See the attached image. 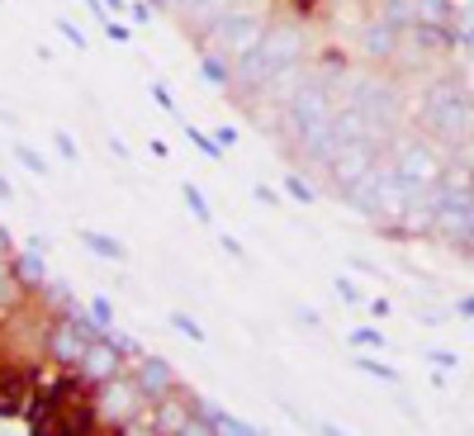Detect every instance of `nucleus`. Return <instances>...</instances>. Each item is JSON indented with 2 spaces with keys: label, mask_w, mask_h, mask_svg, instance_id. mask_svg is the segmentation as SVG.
<instances>
[{
  "label": "nucleus",
  "mask_w": 474,
  "mask_h": 436,
  "mask_svg": "<svg viewBox=\"0 0 474 436\" xmlns=\"http://www.w3.org/2000/svg\"><path fill=\"white\" fill-rule=\"evenodd\" d=\"M303 53H309V39H303V29H299L294 20L270 24V29L261 33V43L233 62V86L247 91V95H257V91L270 86L276 76L299 72V66H303Z\"/></svg>",
  "instance_id": "obj_1"
},
{
  "label": "nucleus",
  "mask_w": 474,
  "mask_h": 436,
  "mask_svg": "<svg viewBox=\"0 0 474 436\" xmlns=\"http://www.w3.org/2000/svg\"><path fill=\"white\" fill-rule=\"evenodd\" d=\"M470 105H465V91L455 86L451 76H436L427 95H422V124H427V133L436 143H446V147H465L470 143Z\"/></svg>",
  "instance_id": "obj_2"
},
{
  "label": "nucleus",
  "mask_w": 474,
  "mask_h": 436,
  "mask_svg": "<svg viewBox=\"0 0 474 436\" xmlns=\"http://www.w3.org/2000/svg\"><path fill=\"white\" fill-rule=\"evenodd\" d=\"M143 408H152V398L143 394V384H138L133 371H118L114 379H105V384H95V389H91V413H95V423L110 427V432L133 423Z\"/></svg>",
  "instance_id": "obj_3"
},
{
  "label": "nucleus",
  "mask_w": 474,
  "mask_h": 436,
  "mask_svg": "<svg viewBox=\"0 0 474 436\" xmlns=\"http://www.w3.org/2000/svg\"><path fill=\"white\" fill-rule=\"evenodd\" d=\"M347 105L365 114V124L384 133L403 119V95L394 81H375V76H351L347 81Z\"/></svg>",
  "instance_id": "obj_4"
},
{
  "label": "nucleus",
  "mask_w": 474,
  "mask_h": 436,
  "mask_svg": "<svg viewBox=\"0 0 474 436\" xmlns=\"http://www.w3.org/2000/svg\"><path fill=\"white\" fill-rule=\"evenodd\" d=\"M384 161H389V171H394L413 195H427L436 180H442V171H446V161L432 153V143H417V138L413 143H394Z\"/></svg>",
  "instance_id": "obj_5"
},
{
  "label": "nucleus",
  "mask_w": 474,
  "mask_h": 436,
  "mask_svg": "<svg viewBox=\"0 0 474 436\" xmlns=\"http://www.w3.org/2000/svg\"><path fill=\"white\" fill-rule=\"evenodd\" d=\"M389 157V147L380 133H365V138H351V143H337V153H332V166H328V176H332V186L337 190H347L356 186L365 171H375V166Z\"/></svg>",
  "instance_id": "obj_6"
},
{
  "label": "nucleus",
  "mask_w": 474,
  "mask_h": 436,
  "mask_svg": "<svg viewBox=\"0 0 474 436\" xmlns=\"http://www.w3.org/2000/svg\"><path fill=\"white\" fill-rule=\"evenodd\" d=\"M118 371H128V361L118 356V346L110 342V337H100V342H91L86 346V356L76 361V379L86 384V389H95V384H105V379H114Z\"/></svg>",
  "instance_id": "obj_7"
},
{
  "label": "nucleus",
  "mask_w": 474,
  "mask_h": 436,
  "mask_svg": "<svg viewBox=\"0 0 474 436\" xmlns=\"http://www.w3.org/2000/svg\"><path fill=\"white\" fill-rule=\"evenodd\" d=\"M195 417V394H185L180 384L171 394H162L157 404H152V423H157V432L162 436H171V432H180L185 423Z\"/></svg>",
  "instance_id": "obj_8"
},
{
  "label": "nucleus",
  "mask_w": 474,
  "mask_h": 436,
  "mask_svg": "<svg viewBox=\"0 0 474 436\" xmlns=\"http://www.w3.org/2000/svg\"><path fill=\"white\" fill-rule=\"evenodd\" d=\"M128 371H133V375H138V384H143V394L152 398V404H157V398H162V394H171V389H176V384H180V379H176V371H171V361L152 356V351H147V356H143V361H133V365H128Z\"/></svg>",
  "instance_id": "obj_9"
},
{
  "label": "nucleus",
  "mask_w": 474,
  "mask_h": 436,
  "mask_svg": "<svg viewBox=\"0 0 474 436\" xmlns=\"http://www.w3.org/2000/svg\"><path fill=\"white\" fill-rule=\"evenodd\" d=\"M195 413L209 423V432H214V436H266V427H251V423H242L237 413H228V408L209 404V398H195Z\"/></svg>",
  "instance_id": "obj_10"
},
{
  "label": "nucleus",
  "mask_w": 474,
  "mask_h": 436,
  "mask_svg": "<svg viewBox=\"0 0 474 436\" xmlns=\"http://www.w3.org/2000/svg\"><path fill=\"white\" fill-rule=\"evenodd\" d=\"M361 53L370 62H389V57H399V29L394 24H384V20H370L361 29Z\"/></svg>",
  "instance_id": "obj_11"
},
{
  "label": "nucleus",
  "mask_w": 474,
  "mask_h": 436,
  "mask_svg": "<svg viewBox=\"0 0 474 436\" xmlns=\"http://www.w3.org/2000/svg\"><path fill=\"white\" fill-rule=\"evenodd\" d=\"M10 271H14V280H20L24 294H39L43 284H48V266H43L39 251H14V257H10Z\"/></svg>",
  "instance_id": "obj_12"
},
{
  "label": "nucleus",
  "mask_w": 474,
  "mask_h": 436,
  "mask_svg": "<svg viewBox=\"0 0 474 436\" xmlns=\"http://www.w3.org/2000/svg\"><path fill=\"white\" fill-rule=\"evenodd\" d=\"M76 242L91 251V257H100V261H128V247L124 242H114L110 232H95V228H81L76 232Z\"/></svg>",
  "instance_id": "obj_13"
},
{
  "label": "nucleus",
  "mask_w": 474,
  "mask_h": 436,
  "mask_svg": "<svg viewBox=\"0 0 474 436\" xmlns=\"http://www.w3.org/2000/svg\"><path fill=\"white\" fill-rule=\"evenodd\" d=\"M380 20L394 24L399 33H408L417 24V0H380Z\"/></svg>",
  "instance_id": "obj_14"
},
{
  "label": "nucleus",
  "mask_w": 474,
  "mask_h": 436,
  "mask_svg": "<svg viewBox=\"0 0 474 436\" xmlns=\"http://www.w3.org/2000/svg\"><path fill=\"white\" fill-rule=\"evenodd\" d=\"M461 10L451 0H417V24H442V29H455Z\"/></svg>",
  "instance_id": "obj_15"
},
{
  "label": "nucleus",
  "mask_w": 474,
  "mask_h": 436,
  "mask_svg": "<svg viewBox=\"0 0 474 436\" xmlns=\"http://www.w3.org/2000/svg\"><path fill=\"white\" fill-rule=\"evenodd\" d=\"M24 299H29V294L20 290V280H14V271H10V257H0V313L20 309Z\"/></svg>",
  "instance_id": "obj_16"
},
{
  "label": "nucleus",
  "mask_w": 474,
  "mask_h": 436,
  "mask_svg": "<svg viewBox=\"0 0 474 436\" xmlns=\"http://www.w3.org/2000/svg\"><path fill=\"white\" fill-rule=\"evenodd\" d=\"M199 72H205V81L209 86H233V62L228 57H218V53H199Z\"/></svg>",
  "instance_id": "obj_17"
},
{
  "label": "nucleus",
  "mask_w": 474,
  "mask_h": 436,
  "mask_svg": "<svg viewBox=\"0 0 474 436\" xmlns=\"http://www.w3.org/2000/svg\"><path fill=\"white\" fill-rule=\"evenodd\" d=\"M180 199H185V209H190V214L199 218V223H214V209H209V199H205V190H199L195 180H185Z\"/></svg>",
  "instance_id": "obj_18"
},
{
  "label": "nucleus",
  "mask_w": 474,
  "mask_h": 436,
  "mask_svg": "<svg viewBox=\"0 0 474 436\" xmlns=\"http://www.w3.org/2000/svg\"><path fill=\"white\" fill-rule=\"evenodd\" d=\"M180 128H185V138H190V143L199 147V153H205V157H209V161H218V157H224V147H218V143H214V133H205V128H195V124H180Z\"/></svg>",
  "instance_id": "obj_19"
},
{
  "label": "nucleus",
  "mask_w": 474,
  "mask_h": 436,
  "mask_svg": "<svg viewBox=\"0 0 474 436\" xmlns=\"http://www.w3.org/2000/svg\"><path fill=\"white\" fill-rule=\"evenodd\" d=\"M285 195H290V199H299V205H313V199H318L313 180H303L299 171H290V176H285Z\"/></svg>",
  "instance_id": "obj_20"
},
{
  "label": "nucleus",
  "mask_w": 474,
  "mask_h": 436,
  "mask_svg": "<svg viewBox=\"0 0 474 436\" xmlns=\"http://www.w3.org/2000/svg\"><path fill=\"white\" fill-rule=\"evenodd\" d=\"M356 371L375 375V379H384V384H399V371H394V365H384V361H370V356H356Z\"/></svg>",
  "instance_id": "obj_21"
},
{
  "label": "nucleus",
  "mask_w": 474,
  "mask_h": 436,
  "mask_svg": "<svg viewBox=\"0 0 474 436\" xmlns=\"http://www.w3.org/2000/svg\"><path fill=\"white\" fill-rule=\"evenodd\" d=\"M14 157H20V166H24V171H33V176H48V161H43V153H33L29 143H14Z\"/></svg>",
  "instance_id": "obj_22"
},
{
  "label": "nucleus",
  "mask_w": 474,
  "mask_h": 436,
  "mask_svg": "<svg viewBox=\"0 0 474 436\" xmlns=\"http://www.w3.org/2000/svg\"><path fill=\"white\" fill-rule=\"evenodd\" d=\"M166 323H171V327L180 332V337H190V342H205V327H199L190 313H166Z\"/></svg>",
  "instance_id": "obj_23"
},
{
  "label": "nucleus",
  "mask_w": 474,
  "mask_h": 436,
  "mask_svg": "<svg viewBox=\"0 0 474 436\" xmlns=\"http://www.w3.org/2000/svg\"><path fill=\"white\" fill-rule=\"evenodd\" d=\"M347 342H351V346H380V351H384V332H380V327H351Z\"/></svg>",
  "instance_id": "obj_24"
},
{
  "label": "nucleus",
  "mask_w": 474,
  "mask_h": 436,
  "mask_svg": "<svg viewBox=\"0 0 474 436\" xmlns=\"http://www.w3.org/2000/svg\"><path fill=\"white\" fill-rule=\"evenodd\" d=\"M332 290H337V299H342V304H365L361 284H356V280H347V275H337V284H332Z\"/></svg>",
  "instance_id": "obj_25"
},
{
  "label": "nucleus",
  "mask_w": 474,
  "mask_h": 436,
  "mask_svg": "<svg viewBox=\"0 0 474 436\" xmlns=\"http://www.w3.org/2000/svg\"><path fill=\"white\" fill-rule=\"evenodd\" d=\"M91 318H95L100 327H114V304H110L105 294H95V299H91Z\"/></svg>",
  "instance_id": "obj_26"
},
{
  "label": "nucleus",
  "mask_w": 474,
  "mask_h": 436,
  "mask_svg": "<svg viewBox=\"0 0 474 436\" xmlns=\"http://www.w3.org/2000/svg\"><path fill=\"white\" fill-rule=\"evenodd\" d=\"M53 147H57V157H62V161H76V143H72V133H66V128L53 133Z\"/></svg>",
  "instance_id": "obj_27"
},
{
  "label": "nucleus",
  "mask_w": 474,
  "mask_h": 436,
  "mask_svg": "<svg viewBox=\"0 0 474 436\" xmlns=\"http://www.w3.org/2000/svg\"><path fill=\"white\" fill-rule=\"evenodd\" d=\"M152 100H157V105L166 109V114H180V105H176V95L162 86V81H152Z\"/></svg>",
  "instance_id": "obj_28"
},
{
  "label": "nucleus",
  "mask_w": 474,
  "mask_h": 436,
  "mask_svg": "<svg viewBox=\"0 0 474 436\" xmlns=\"http://www.w3.org/2000/svg\"><path fill=\"white\" fill-rule=\"evenodd\" d=\"M57 33H62V39L72 43V48H86V33H81L72 20H57Z\"/></svg>",
  "instance_id": "obj_29"
},
{
  "label": "nucleus",
  "mask_w": 474,
  "mask_h": 436,
  "mask_svg": "<svg viewBox=\"0 0 474 436\" xmlns=\"http://www.w3.org/2000/svg\"><path fill=\"white\" fill-rule=\"evenodd\" d=\"M427 361L436 365V371H455V365H461V356H455V351H427Z\"/></svg>",
  "instance_id": "obj_30"
},
{
  "label": "nucleus",
  "mask_w": 474,
  "mask_h": 436,
  "mask_svg": "<svg viewBox=\"0 0 474 436\" xmlns=\"http://www.w3.org/2000/svg\"><path fill=\"white\" fill-rule=\"evenodd\" d=\"M152 14H157V10H152V0H133V5H128V20L133 24H147Z\"/></svg>",
  "instance_id": "obj_31"
},
{
  "label": "nucleus",
  "mask_w": 474,
  "mask_h": 436,
  "mask_svg": "<svg viewBox=\"0 0 474 436\" xmlns=\"http://www.w3.org/2000/svg\"><path fill=\"white\" fill-rule=\"evenodd\" d=\"M105 33H110L114 43H133V29H128L124 20H105Z\"/></svg>",
  "instance_id": "obj_32"
},
{
  "label": "nucleus",
  "mask_w": 474,
  "mask_h": 436,
  "mask_svg": "<svg viewBox=\"0 0 474 436\" xmlns=\"http://www.w3.org/2000/svg\"><path fill=\"white\" fill-rule=\"evenodd\" d=\"M171 436H214V432H209V423H205V417H199V413H195V417H190V423H185L180 432H171Z\"/></svg>",
  "instance_id": "obj_33"
},
{
  "label": "nucleus",
  "mask_w": 474,
  "mask_h": 436,
  "mask_svg": "<svg viewBox=\"0 0 474 436\" xmlns=\"http://www.w3.org/2000/svg\"><path fill=\"white\" fill-rule=\"evenodd\" d=\"M214 143H218V147H224V153H228V147L237 143V128H233V124H218V128H214Z\"/></svg>",
  "instance_id": "obj_34"
},
{
  "label": "nucleus",
  "mask_w": 474,
  "mask_h": 436,
  "mask_svg": "<svg viewBox=\"0 0 474 436\" xmlns=\"http://www.w3.org/2000/svg\"><path fill=\"white\" fill-rule=\"evenodd\" d=\"M218 247H224V251H228V257H237V261H242V257H247V247H242V242H237V238H228V232H224V238H218Z\"/></svg>",
  "instance_id": "obj_35"
},
{
  "label": "nucleus",
  "mask_w": 474,
  "mask_h": 436,
  "mask_svg": "<svg viewBox=\"0 0 474 436\" xmlns=\"http://www.w3.org/2000/svg\"><path fill=\"white\" fill-rule=\"evenodd\" d=\"M455 313H461V318H470V323H474V294H461V299H455Z\"/></svg>",
  "instance_id": "obj_36"
},
{
  "label": "nucleus",
  "mask_w": 474,
  "mask_h": 436,
  "mask_svg": "<svg viewBox=\"0 0 474 436\" xmlns=\"http://www.w3.org/2000/svg\"><path fill=\"white\" fill-rule=\"evenodd\" d=\"M394 309H389V299H370V318H389Z\"/></svg>",
  "instance_id": "obj_37"
},
{
  "label": "nucleus",
  "mask_w": 474,
  "mask_h": 436,
  "mask_svg": "<svg viewBox=\"0 0 474 436\" xmlns=\"http://www.w3.org/2000/svg\"><path fill=\"white\" fill-rule=\"evenodd\" d=\"M257 199H261V205H280V190H270V186H257Z\"/></svg>",
  "instance_id": "obj_38"
},
{
  "label": "nucleus",
  "mask_w": 474,
  "mask_h": 436,
  "mask_svg": "<svg viewBox=\"0 0 474 436\" xmlns=\"http://www.w3.org/2000/svg\"><path fill=\"white\" fill-rule=\"evenodd\" d=\"M0 257H14V242H10V232L0 228Z\"/></svg>",
  "instance_id": "obj_39"
},
{
  "label": "nucleus",
  "mask_w": 474,
  "mask_h": 436,
  "mask_svg": "<svg viewBox=\"0 0 474 436\" xmlns=\"http://www.w3.org/2000/svg\"><path fill=\"white\" fill-rule=\"evenodd\" d=\"M318 436H347L342 427H332V423H318Z\"/></svg>",
  "instance_id": "obj_40"
},
{
  "label": "nucleus",
  "mask_w": 474,
  "mask_h": 436,
  "mask_svg": "<svg viewBox=\"0 0 474 436\" xmlns=\"http://www.w3.org/2000/svg\"><path fill=\"white\" fill-rule=\"evenodd\" d=\"M0 199H14V186H10L5 176H0Z\"/></svg>",
  "instance_id": "obj_41"
},
{
  "label": "nucleus",
  "mask_w": 474,
  "mask_h": 436,
  "mask_svg": "<svg viewBox=\"0 0 474 436\" xmlns=\"http://www.w3.org/2000/svg\"><path fill=\"white\" fill-rule=\"evenodd\" d=\"M465 105H470V114H474V86L465 91Z\"/></svg>",
  "instance_id": "obj_42"
},
{
  "label": "nucleus",
  "mask_w": 474,
  "mask_h": 436,
  "mask_svg": "<svg viewBox=\"0 0 474 436\" xmlns=\"http://www.w3.org/2000/svg\"><path fill=\"white\" fill-rule=\"evenodd\" d=\"M470 143H474V133H470Z\"/></svg>",
  "instance_id": "obj_43"
}]
</instances>
